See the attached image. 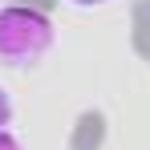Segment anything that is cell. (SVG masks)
<instances>
[{"label":"cell","instance_id":"1","mask_svg":"<svg viewBox=\"0 0 150 150\" xmlns=\"http://www.w3.org/2000/svg\"><path fill=\"white\" fill-rule=\"evenodd\" d=\"M53 45V21L41 8L28 4H4L0 8V61L8 65H33Z\"/></svg>","mask_w":150,"mask_h":150},{"label":"cell","instance_id":"2","mask_svg":"<svg viewBox=\"0 0 150 150\" xmlns=\"http://www.w3.org/2000/svg\"><path fill=\"white\" fill-rule=\"evenodd\" d=\"M8 122H12V98H8V89L0 85V130H8Z\"/></svg>","mask_w":150,"mask_h":150},{"label":"cell","instance_id":"3","mask_svg":"<svg viewBox=\"0 0 150 150\" xmlns=\"http://www.w3.org/2000/svg\"><path fill=\"white\" fill-rule=\"evenodd\" d=\"M0 150H25V146H21V142H16L8 130H0Z\"/></svg>","mask_w":150,"mask_h":150},{"label":"cell","instance_id":"4","mask_svg":"<svg viewBox=\"0 0 150 150\" xmlns=\"http://www.w3.org/2000/svg\"><path fill=\"white\" fill-rule=\"evenodd\" d=\"M69 4H77V8H98V4H105V0H69Z\"/></svg>","mask_w":150,"mask_h":150}]
</instances>
